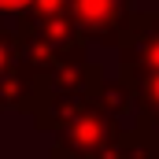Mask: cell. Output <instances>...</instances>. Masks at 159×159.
<instances>
[{
    "label": "cell",
    "instance_id": "obj_2",
    "mask_svg": "<svg viewBox=\"0 0 159 159\" xmlns=\"http://www.w3.org/2000/svg\"><path fill=\"white\" fill-rule=\"evenodd\" d=\"M41 0H0V15H7V11H26V7H34Z\"/></svg>",
    "mask_w": 159,
    "mask_h": 159
},
{
    "label": "cell",
    "instance_id": "obj_3",
    "mask_svg": "<svg viewBox=\"0 0 159 159\" xmlns=\"http://www.w3.org/2000/svg\"><path fill=\"white\" fill-rule=\"evenodd\" d=\"M52 159H78V156H70L67 148H56V152H52Z\"/></svg>",
    "mask_w": 159,
    "mask_h": 159
},
{
    "label": "cell",
    "instance_id": "obj_1",
    "mask_svg": "<svg viewBox=\"0 0 159 159\" xmlns=\"http://www.w3.org/2000/svg\"><path fill=\"white\" fill-rule=\"evenodd\" d=\"M67 11L89 37H107V30L122 19V0H67Z\"/></svg>",
    "mask_w": 159,
    "mask_h": 159
}]
</instances>
